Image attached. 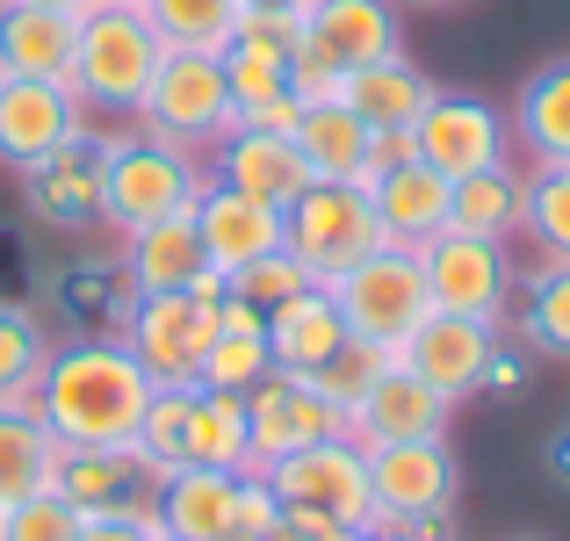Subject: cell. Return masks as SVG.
<instances>
[{"label":"cell","instance_id":"1","mask_svg":"<svg viewBox=\"0 0 570 541\" xmlns=\"http://www.w3.org/2000/svg\"><path fill=\"white\" fill-rule=\"evenodd\" d=\"M145 404H153V375L138 368V354L124 340L80 333L43 354L37 412L58 433V447H130Z\"/></svg>","mask_w":570,"mask_h":541},{"label":"cell","instance_id":"2","mask_svg":"<svg viewBox=\"0 0 570 541\" xmlns=\"http://www.w3.org/2000/svg\"><path fill=\"white\" fill-rule=\"evenodd\" d=\"M167 37L145 22V8H87L80 14V43H72V72L66 87L80 95L87 116H138L145 87H153Z\"/></svg>","mask_w":570,"mask_h":541},{"label":"cell","instance_id":"3","mask_svg":"<svg viewBox=\"0 0 570 541\" xmlns=\"http://www.w3.org/2000/svg\"><path fill=\"white\" fill-rule=\"evenodd\" d=\"M209 188L203 153H181L167 138H145V130H124L109 138V188H101V224L116 232H145L159 217H188Z\"/></svg>","mask_w":570,"mask_h":541},{"label":"cell","instance_id":"4","mask_svg":"<svg viewBox=\"0 0 570 541\" xmlns=\"http://www.w3.org/2000/svg\"><path fill=\"white\" fill-rule=\"evenodd\" d=\"M130 124H138L145 138L181 145V153H217L238 130L232 87H224V51H167Z\"/></svg>","mask_w":570,"mask_h":541},{"label":"cell","instance_id":"5","mask_svg":"<svg viewBox=\"0 0 570 541\" xmlns=\"http://www.w3.org/2000/svg\"><path fill=\"white\" fill-rule=\"evenodd\" d=\"M383 246V224H376V203H368L362 180H311L289 209H282V253L304 260V275L318 289H333L354 260Z\"/></svg>","mask_w":570,"mask_h":541},{"label":"cell","instance_id":"6","mask_svg":"<svg viewBox=\"0 0 570 541\" xmlns=\"http://www.w3.org/2000/svg\"><path fill=\"white\" fill-rule=\"evenodd\" d=\"M333 304H340V318H347V333L397 347V340L433 311L426 267H419V246H390V238H383L368 260H354L347 275L333 282Z\"/></svg>","mask_w":570,"mask_h":541},{"label":"cell","instance_id":"7","mask_svg":"<svg viewBox=\"0 0 570 541\" xmlns=\"http://www.w3.org/2000/svg\"><path fill=\"white\" fill-rule=\"evenodd\" d=\"M267 484H275L282 505H304V513H325L340 528H376V491H368V455L340 433V441H311L296 455L267 462Z\"/></svg>","mask_w":570,"mask_h":541},{"label":"cell","instance_id":"8","mask_svg":"<svg viewBox=\"0 0 570 541\" xmlns=\"http://www.w3.org/2000/svg\"><path fill=\"white\" fill-rule=\"evenodd\" d=\"M209 333H217V311H203L188 289L167 296H130L124 318H116V340L138 354V368L153 375V390H188L195 361H203Z\"/></svg>","mask_w":570,"mask_h":541},{"label":"cell","instance_id":"9","mask_svg":"<svg viewBox=\"0 0 570 541\" xmlns=\"http://www.w3.org/2000/svg\"><path fill=\"white\" fill-rule=\"evenodd\" d=\"M419 267H426V296L433 311H455V318L499 325L505 304H513V267H505L499 238H470V232H441L419 246Z\"/></svg>","mask_w":570,"mask_h":541},{"label":"cell","instance_id":"10","mask_svg":"<svg viewBox=\"0 0 570 541\" xmlns=\"http://www.w3.org/2000/svg\"><path fill=\"white\" fill-rule=\"evenodd\" d=\"M246 433H253V470L296 455L311 441H340L347 433V412L325 397L311 375H289V368H267L261 383L246 390Z\"/></svg>","mask_w":570,"mask_h":541},{"label":"cell","instance_id":"11","mask_svg":"<svg viewBox=\"0 0 570 541\" xmlns=\"http://www.w3.org/2000/svg\"><path fill=\"white\" fill-rule=\"evenodd\" d=\"M505 138H513V124H505L491 101H476V95H441V87H433V101L419 109V124H412L419 159H426L433 174H448V180L499 167V159H505Z\"/></svg>","mask_w":570,"mask_h":541},{"label":"cell","instance_id":"12","mask_svg":"<svg viewBox=\"0 0 570 541\" xmlns=\"http://www.w3.org/2000/svg\"><path fill=\"white\" fill-rule=\"evenodd\" d=\"M368 491H376V528H397L419 513H455V455H448V441L368 447Z\"/></svg>","mask_w":570,"mask_h":541},{"label":"cell","instance_id":"13","mask_svg":"<svg viewBox=\"0 0 570 541\" xmlns=\"http://www.w3.org/2000/svg\"><path fill=\"white\" fill-rule=\"evenodd\" d=\"M29 180V209L58 232H80V224H101V188H109V130L87 124L80 138H66L51 159L22 174Z\"/></svg>","mask_w":570,"mask_h":541},{"label":"cell","instance_id":"14","mask_svg":"<svg viewBox=\"0 0 570 541\" xmlns=\"http://www.w3.org/2000/svg\"><path fill=\"white\" fill-rule=\"evenodd\" d=\"M499 347V325H476V318H455V311H426L412 333L397 340V361L433 383L448 404H462L470 390H484V361Z\"/></svg>","mask_w":570,"mask_h":541},{"label":"cell","instance_id":"15","mask_svg":"<svg viewBox=\"0 0 570 541\" xmlns=\"http://www.w3.org/2000/svg\"><path fill=\"white\" fill-rule=\"evenodd\" d=\"M80 130H87V109L66 80H0V167L29 174Z\"/></svg>","mask_w":570,"mask_h":541},{"label":"cell","instance_id":"16","mask_svg":"<svg viewBox=\"0 0 570 541\" xmlns=\"http://www.w3.org/2000/svg\"><path fill=\"white\" fill-rule=\"evenodd\" d=\"M296 51L325 72H362L397 51V8L390 0H311L304 8V43Z\"/></svg>","mask_w":570,"mask_h":541},{"label":"cell","instance_id":"17","mask_svg":"<svg viewBox=\"0 0 570 541\" xmlns=\"http://www.w3.org/2000/svg\"><path fill=\"white\" fill-rule=\"evenodd\" d=\"M448 412H455V404H448L433 383H419V375L397 361V368H390L383 383L347 412V441L362 447V455H368V447H390V441H441Z\"/></svg>","mask_w":570,"mask_h":541},{"label":"cell","instance_id":"18","mask_svg":"<svg viewBox=\"0 0 570 541\" xmlns=\"http://www.w3.org/2000/svg\"><path fill=\"white\" fill-rule=\"evenodd\" d=\"M195 238H203V260L217 267L224 282H232L238 267L282 253V209H267V203H253V195L209 180L203 203H195Z\"/></svg>","mask_w":570,"mask_h":541},{"label":"cell","instance_id":"19","mask_svg":"<svg viewBox=\"0 0 570 541\" xmlns=\"http://www.w3.org/2000/svg\"><path fill=\"white\" fill-rule=\"evenodd\" d=\"M209 180H224V188L253 195V203H267V209H289L296 195L311 188V167H304L289 130H232V138L217 145Z\"/></svg>","mask_w":570,"mask_h":541},{"label":"cell","instance_id":"20","mask_svg":"<svg viewBox=\"0 0 570 541\" xmlns=\"http://www.w3.org/2000/svg\"><path fill=\"white\" fill-rule=\"evenodd\" d=\"M58 491L80 513H130V505H153L159 470L138 447H66L58 455Z\"/></svg>","mask_w":570,"mask_h":541},{"label":"cell","instance_id":"21","mask_svg":"<svg viewBox=\"0 0 570 541\" xmlns=\"http://www.w3.org/2000/svg\"><path fill=\"white\" fill-rule=\"evenodd\" d=\"M72 43H80V14L0 0V80H66Z\"/></svg>","mask_w":570,"mask_h":541},{"label":"cell","instance_id":"22","mask_svg":"<svg viewBox=\"0 0 570 541\" xmlns=\"http://www.w3.org/2000/svg\"><path fill=\"white\" fill-rule=\"evenodd\" d=\"M238 476H246V470H195V462H181V470L159 476L153 505H159L167 541H224V534H232Z\"/></svg>","mask_w":570,"mask_h":541},{"label":"cell","instance_id":"23","mask_svg":"<svg viewBox=\"0 0 570 541\" xmlns=\"http://www.w3.org/2000/svg\"><path fill=\"white\" fill-rule=\"evenodd\" d=\"M203 238H195V209L188 217H159L145 232H124V282L130 296H167V289H188L203 275Z\"/></svg>","mask_w":570,"mask_h":541},{"label":"cell","instance_id":"24","mask_svg":"<svg viewBox=\"0 0 570 541\" xmlns=\"http://www.w3.org/2000/svg\"><path fill=\"white\" fill-rule=\"evenodd\" d=\"M368 203H376V224L390 246H426V238L448 232V174H433L426 159L368 180Z\"/></svg>","mask_w":570,"mask_h":541},{"label":"cell","instance_id":"25","mask_svg":"<svg viewBox=\"0 0 570 541\" xmlns=\"http://www.w3.org/2000/svg\"><path fill=\"white\" fill-rule=\"evenodd\" d=\"M340 340H347V318H340L333 289H304L267 318V354H275V368H289V375H318L325 361L340 354Z\"/></svg>","mask_w":570,"mask_h":541},{"label":"cell","instance_id":"26","mask_svg":"<svg viewBox=\"0 0 570 541\" xmlns=\"http://www.w3.org/2000/svg\"><path fill=\"white\" fill-rule=\"evenodd\" d=\"M340 101H347L368 130H412L419 109L433 101V80L404 51H390V58H376V66L347 72V80H340Z\"/></svg>","mask_w":570,"mask_h":541},{"label":"cell","instance_id":"27","mask_svg":"<svg viewBox=\"0 0 570 541\" xmlns=\"http://www.w3.org/2000/svg\"><path fill=\"white\" fill-rule=\"evenodd\" d=\"M513 145L534 167H570V58H549L513 101Z\"/></svg>","mask_w":570,"mask_h":541},{"label":"cell","instance_id":"28","mask_svg":"<svg viewBox=\"0 0 570 541\" xmlns=\"http://www.w3.org/2000/svg\"><path fill=\"white\" fill-rule=\"evenodd\" d=\"M289 138H296V153H304L311 180H362L368 174V138H376V130H368L347 101H311V109L296 116Z\"/></svg>","mask_w":570,"mask_h":541},{"label":"cell","instance_id":"29","mask_svg":"<svg viewBox=\"0 0 570 541\" xmlns=\"http://www.w3.org/2000/svg\"><path fill=\"white\" fill-rule=\"evenodd\" d=\"M58 433L43 426L37 397L29 404H0V505L29 499V491H51L58 484Z\"/></svg>","mask_w":570,"mask_h":541},{"label":"cell","instance_id":"30","mask_svg":"<svg viewBox=\"0 0 570 541\" xmlns=\"http://www.w3.org/2000/svg\"><path fill=\"white\" fill-rule=\"evenodd\" d=\"M224 87H232L238 130H296V116H304V101L289 87V58L224 51Z\"/></svg>","mask_w":570,"mask_h":541},{"label":"cell","instance_id":"31","mask_svg":"<svg viewBox=\"0 0 570 541\" xmlns=\"http://www.w3.org/2000/svg\"><path fill=\"white\" fill-rule=\"evenodd\" d=\"M520 195H528V174L513 167V159H499V167L484 174H462L448 180V232H470V238H513L520 232Z\"/></svg>","mask_w":570,"mask_h":541},{"label":"cell","instance_id":"32","mask_svg":"<svg viewBox=\"0 0 570 541\" xmlns=\"http://www.w3.org/2000/svg\"><path fill=\"white\" fill-rule=\"evenodd\" d=\"M181 462H195V470H253V433H246V397L238 390H195L188 397Z\"/></svg>","mask_w":570,"mask_h":541},{"label":"cell","instance_id":"33","mask_svg":"<svg viewBox=\"0 0 570 541\" xmlns=\"http://www.w3.org/2000/svg\"><path fill=\"white\" fill-rule=\"evenodd\" d=\"M520 340H528V354H549V361H570V267L563 260H542L528 267V282H520Z\"/></svg>","mask_w":570,"mask_h":541},{"label":"cell","instance_id":"34","mask_svg":"<svg viewBox=\"0 0 570 541\" xmlns=\"http://www.w3.org/2000/svg\"><path fill=\"white\" fill-rule=\"evenodd\" d=\"M167 51H224L238 29V0H138Z\"/></svg>","mask_w":570,"mask_h":541},{"label":"cell","instance_id":"35","mask_svg":"<svg viewBox=\"0 0 570 541\" xmlns=\"http://www.w3.org/2000/svg\"><path fill=\"white\" fill-rule=\"evenodd\" d=\"M520 232L534 238V253H542V260H563L570 267V167H528Z\"/></svg>","mask_w":570,"mask_h":541},{"label":"cell","instance_id":"36","mask_svg":"<svg viewBox=\"0 0 570 541\" xmlns=\"http://www.w3.org/2000/svg\"><path fill=\"white\" fill-rule=\"evenodd\" d=\"M267 368H275L267 333H232V325H217L209 347H203V361H195V390H238V397H246Z\"/></svg>","mask_w":570,"mask_h":541},{"label":"cell","instance_id":"37","mask_svg":"<svg viewBox=\"0 0 570 541\" xmlns=\"http://www.w3.org/2000/svg\"><path fill=\"white\" fill-rule=\"evenodd\" d=\"M390 368H397V347H383V340H362V333H347V340H340V354L325 361V368L311 375V383H318L325 397L340 404V412H354V404H362V397L383 383Z\"/></svg>","mask_w":570,"mask_h":541},{"label":"cell","instance_id":"38","mask_svg":"<svg viewBox=\"0 0 570 541\" xmlns=\"http://www.w3.org/2000/svg\"><path fill=\"white\" fill-rule=\"evenodd\" d=\"M43 354H51V340H43V325L29 318V311L0 304V404H29V397H37Z\"/></svg>","mask_w":570,"mask_h":541},{"label":"cell","instance_id":"39","mask_svg":"<svg viewBox=\"0 0 570 541\" xmlns=\"http://www.w3.org/2000/svg\"><path fill=\"white\" fill-rule=\"evenodd\" d=\"M188 397H195V383L188 390H153V404H145V419H138V455L153 462L159 476L167 470H181V433H188Z\"/></svg>","mask_w":570,"mask_h":541},{"label":"cell","instance_id":"40","mask_svg":"<svg viewBox=\"0 0 570 541\" xmlns=\"http://www.w3.org/2000/svg\"><path fill=\"white\" fill-rule=\"evenodd\" d=\"M80 505L66 499V491H29V499L8 505V520H0V541H80Z\"/></svg>","mask_w":570,"mask_h":541},{"label":"cell","instance_id":"41","mask_svg":"<svg viewBox=\"0 0 570 541\" xmlns=\"http://www.w3.org/2000/svg\"><path fill=\"white\" fill-rule=\"evenodd\" d=\"M304 289H318V282L304 275V260L296 253H267V260H253V267H238L232 275V296L238 304H253L261 318H275L289 296H304Z\"/></svg>","mask_w":570,"mask_h":541},{"label":"cell","instance_id":"42","mask_svg":"<svg viewBox=\"0 0 570 541\" xmlns=\"http://www.w3.org/2000/svg\"><path fill=\"white\" fill-rule=\"evenodd\" d=\"M304 43V14H267V8H238V29L224 51H261V58H296Z\"/></svg>","mask_w":570,"mask_h":541},{"label":"cell","instance_id":"43","mask_svg":"<svg viewBox=\"0 0 570 541\" xmlns=\"http://www.w3.org/2000/svg\"><path fill=\"white\" fill-rule=\"evenodd\" d=\"M275 513H282L275 484H267L261 470H246V476H238V505H232V534H224V541H267Z\"/></svg>","mask_w":570,"mask_h":541},{"label":"cell","instance_id":"44","mask_svg":"<svg viewBox=\"0 0 570 541\" xmlns=\"http://www.w3.org/2000/svg\"><path fill=\"white\" fill-rule=\"evenodd\" d=\"M80 541H167V528H159V505H130V513H87Z\"/></svg>","mask_w":570,"mask_h":541},{"label":"cell","instance_id":"45","mask_svg":"<svg viewBox=\"0 0 570 541\" xmlns=\"http://www.w3.org/2000/svg\"><path fill=\"white\" fill-rule=\"evenodd\" d=\"M267 541H354V528H340V520H325V513H304V505H282Z\"/></svg>","mask_w":570,"mask_h":541},{"label":"cell","instance_id":"46","mask_svg":"<svg viewBox=\"0 0 570 541\" xmlns=\"http://www.w3.org/2000/svg\"><path fill=\"white\" fill-rule=\"evenodd\" d=\"M412 159H419L412 130H376V138H368V174H362V188H368V180H383V174H397V167H412Z\"/></svg>","mask_w":570,"mask_h":541},{"label":"cell","instance_id":"47","mask_svg":"<svg viewBox=\"0 0 570 541\" xmlns=\"http://www.w3.org/2000/svg\"><path fill=\"white\" fill-rule=\"evenodd\" d=\"M520 383H528V354H520V347H505V340H499V347H491V361H484V390L513 397Z\"/></svg>","mask_w":570,"mask_h":541},{"label":"cell","instance_id":"48","mask_svg":"<svg viewBox=\"0 0 570 541\" xmlns=\"http://www.w3.org/2000/svg\"><path fill=\"white\" fill-rule=\"evenodd\" d=\"M404 541H455V520L448 513H419V520H397Z\"/></svg>","mask_w":570,"mask_h":541},{"label":"cell","instance_id":"49","mask_svg":"<svg viewBox=\"0 0 570 541\" xmlns=\"http://www.w3.org/2000/svg\"><path fill=\"white\" fill-rule=\"evenodd\" d=\"M549 470H557L563 484H570V433H557V441H549Z\"/></svg>","mask_w":570,"mask_h":541},{"label":"cell","instance_id":"50","mask_svg":"<svg viewBox=\"0 0 570 541\" xmlns=\"http://www.w3.org/2000/svg\"><path fill=\"white\" fill-rule=\"evenodd\" d=\"M238 8H267V14H304L311 0H238Z\"/></svg>","mask_w":570,"mask_h":541},{"label":"cell","instance_id":"51","mask_svg":"<svg viewBox=\"0 0 570 541\" xmlns=\"http://www.w3.org/2000/svg\"><path fill=\"white\" fill-rule=\"evenodd\" d=\"M29 8H58V14H87V8H101V0H29Z\"/></svg>","mask_w":570,"mask_h":541},{"label":"cell","instance_id":"52","mask_svg":"<svg viewBox=\"0 0 570 541\" xmlns=\"http://www.w3.org/2000/svg\"><path fill=\"white\" fill-rule=\"evenodd\" d=\"M354 541H404V534H397V528H362Z\"/></svg>","mask_w":570,"mask_h":541},{"label":"cell","instance_id":"53","mask_svg":"<svg viewBox=\"0 0 570 541\" xmlns=\"http://www.w3.org/2000/svg\"><path fill=\"white\" fill-rule=\"evenodd\" d=\"M426 8H455V0H426Z\"/></svg>","mask_w":570,"mask_h":541},{"label":"cell","instance_id":"54","mask_svg":"<svg viewBox=\"0 0 570 541\" xmlns=\"http://www.w3.org/2000/svg\"><path fill=\"white\" fill-rule=\"evenodd\" d=\"M109 8H138V0H109Z\"/></svg>","mask_w":570,"mask_h":541},{"label":"cell","instance_id":"55","mask_svg":"<svg viewBox=\"0 0 570 541\" xmlns=\"http://www.w3.org/2000/svg\"><path fill=\"white\" fill-rule=\"evenodd\" d=\"M0 520H8V505H0Z\"/></svg>","mask_w":570,"mask_h":541}]
</instances>
